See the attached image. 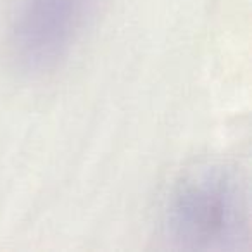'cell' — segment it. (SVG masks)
I'll return each instance as SVG.
<instances>
[{
	"label": "cell",
	"mask_w": 252,
	"mask_h": 252,
	"mask_svg": "<svg viewBox=\"0 0 252 252\" xmlns=\"http://www.w3.org/2000/svg\"><path fill=\"white\" fill-rule=\"evenodd\" d=\"M97 0H18L9 28L11 57L32 76L52 73L66 61Z\"/></svg>",
	"instance_id": "2"
},
{
	"label": "cell",
	"mask_w": 252,
	"mask_h": 252,
	"mask_svg": "<svg viewBox=\"0 0 252 252\" xmlns=\"http://www.w3.org/2000/svg\"><path fill=\"white\" fill-rule=\"evenodd\" d=\"M166 235L183 249L223 251L247 230V197L238 176L224 166L187 173L164 207Z\"/></svg>",
	"instance_id": "1"
}]
</instances>
